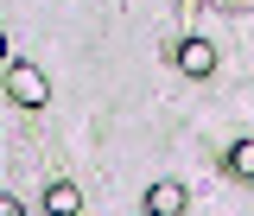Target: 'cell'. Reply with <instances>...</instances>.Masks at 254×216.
Here are the masks:
<instances>
[{"label": "cell", "mask_w": 254, "mask_h": 216, "mask_svg": "<svg viewBox=\"0 0 254 216\" xmlns=\"http://www.w3.org/2000/svg\"><path fill=\"white\" fill-rule=\"evenodd\" d=\"M6 95H13L19 108H45V102H51V83H45L38 64H6Z\"/></svg>", "instance_id": "1"}, {"label": "cell", "mask_w": 254, "mask_h": 216, "mask_svg": "<svg viewBox=\"0 0 254 216\" xmlns=\"http://www.w3.org/2000/svg\"><path fill=\"white\" fill-rule=\"evenodd\" d=\"M185 204H190V191L178 185V178H159V185L146 191V216H185Z\"/></svg>", "instance_id": "2"}, {"label": "cell", "mask_w": 254, "mask_h": 216, "mask_svg": "<svg viewBox=\"0 0 254 216\" xmlns=\"http://www.w3.org/2000/svg\"><path fill=\"white\" fill-rule=\"evenodd\" d=\"M178 70L203 83V76L216 70V45H210V38H185V45H178Z\"/></svg>", "instance_id": "3"}, {"label": "cell", "mask_w": 254, "mask_h": 216, "mask_svg": "<svg viewBox=\"0 0 254 216\" xmlns=\"http://www.w3.org/2000/svg\"><path fill=\"white\" fill-rule=\"evenodd\" d=\"M76 210H83V191H76V185L58 178V185L45 191V216H76Z\"/></svg>", "instance_id": "4"}, {"label": "cell", "mask_w": 254, "mask_h": 216, "mask_svg": "<svg viewBox=\"0 0 254 216\" xmlns=\"http://www.w3.org/2000/svg\"><path fill=\"white\" fill-rule=\"evenodd\" d=\"M229 172H235L242 185H254V140H235V146H229Z\"/></svg>", "instance_id": "5"}, {"label": "cell", "mask_w": 254, "mask_h": 216, "mask_svg": "<svg viewBox=\"0 0 254 216\" xmlns=\"http://www.w3.org/2000/svg\"><path fill=\"white\" fill-rule=\"evenodd\" d=\"M0 216H26V210H19V197H6V191H0Z\"/></svg>", "instance_id": "6"}, {"label": "cell", "mask_w": 254, "mask_h": 216, "mask_svg": "<svg viewBox=\"0 0 254 216\" xmlns=\"http://www.w3.org/2000/svg\"><path fill=\"white\" fill-rule=\"evenodd\" d=\"M0 64H6V32H0Z\"/></svg>", "instance_id": "7"}]
</instances>
